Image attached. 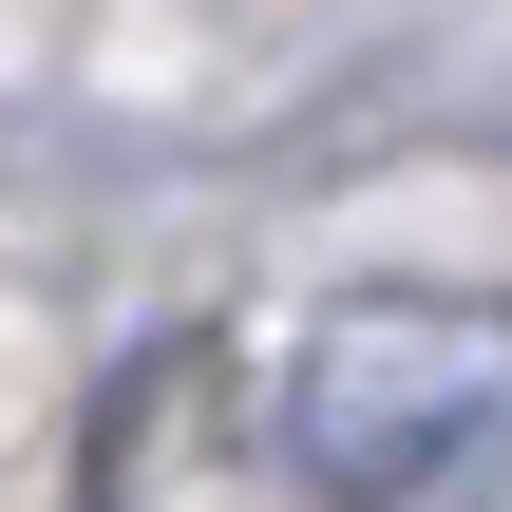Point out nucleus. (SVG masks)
Masks as SVG:
<instances>
[{
    "mask_svg": "<svg viewBox=\"0 0 512 512\" xmlns=\"http://www.w3.org/2000/svg\"><path fill=\"white\" fill-rule=\"evenodd\" d=\"M512 418V323L494 304H342L285 380V437L323 494H437Z\"/></svg>",
    "mask_w": 512,
    "mask_h": 512,
    "instance_id": "obj_1",
    "label": "nucleus"
}]
</instances>
